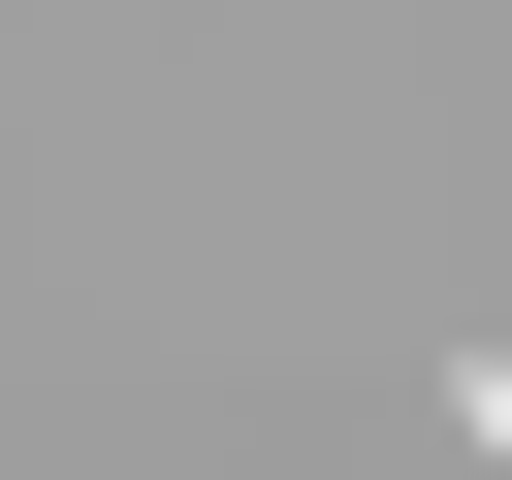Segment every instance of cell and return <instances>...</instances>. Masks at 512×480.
<instances>
[{"label": "cell", "mask_w": 512, "mask_h": 480, "mask_svg": "<svg viewBox=\"0 0 512 480\" xmlns=\"http://www.w3.org/2000/svg\"><path fill=\"white\" fill-rule=\"evenodd\" d=\"M448 448H480V480H512V352H480V384H448Z\"/></svg>", "instance_id": "6da1fadb"}]
</instances>
